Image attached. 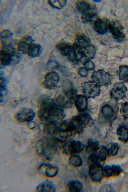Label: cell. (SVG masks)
<instances>
[{"label": "cell", "mask_w": 128, "mask_h": 192, "mask_svg": "<svg viewBox=\"0 0 128 192\" xmlns=\"http://www.w3.org/2000/svg\"><path fill=\"white\" fill-rule=\"evenodd\" d=\"M124 83L122 82H116L110 91L111 98L114 99L116 102L126 97V93L128 89Z\"/></svg>", "instance_id": "6"}, {"label": "cell", "mask_w": 128, "mask_h": 192, "mask_svg": "<svg viewBox=\"0 0 128 192\" xmlns=\"http://www.w3.org/2000/svg\"><path fill=\"white\" fill-rule=\"evenodd\" d=\"M104 174L107 178L118 176L122 172V169L118 165H106L103 169Z\"/></svg>", "instance_id": "16"}, {"label": "cell", "mask_w": 128, "mask_h": 192, "mask_svg": "<svg viewBox=\"0 0 128 192\" xmlns=\"http://www.w3.org/2000/svg\"><path fill=\"white\" fill-rule=\"evenodd\" d=\"M95 8H90L87 11L82 13L81 17L82 22L86 24L93 21L96 18L97 14Z\"/></svg>", "instance_id": "20"}, {"label": "cell", "mask_w": 128, "mask_h": 192, "mask_svg": "<svg viewBox=\"0 0 128 192\" xmlns=\"http://www.w3.org/2000/svg\"><path fill=\"white\" fill-rule=\"evenodd\" d=\"M119 79L124 83L128 82V66L122 65L116 71Z\"/></svg>", "instance_id": "24"}, {"label": "cell", "mask_w": 128, "mask_h": 192, "mask_svg": "<svg viewBox=\"0 0 128 192\" xmlns=\"http://www.w3.org/2000/svg\"><path fill=\"white\" fill-rule=\"evenodd\" d=\"M98 145L99 142L97 141L90 139L88 141L86 148L88 152H93L98 147Z\"/></svg>", "instance_id": "32"}, {"label": "cell", "mask_w": 128, "mask_h": 192, "mask_svg": "<svg viewBox=\"0 0 128 192\" xmlns=\"http://www.w3.org/2000/svg\"><path fill=\"white\" fill-rule=\"evenodd\" d=\"M88 174L93 181L99 182L102 180L103 176V169L99 164L90 165Z\"/></svg>", "instance_id": "12"}, {"label": "cell", "mask_w": 128, "mask_h": 192, "mask_svg": "<svg viewBox=\"0 0 128 192\" xmlns=\"http://www.w3.org/2000/svg\"><path fill=\"white\" fill-rule=\"evenodd\" d=\"M91 40L88 36L84 34L78 32L76 34L74 45L81 48H84L90 44Z\"/></svg>", "instance_id": "14"}, {"label": "cell", "mask_w": 128, "mask_h": 192, "mask_svg": "<svg viewBox=\"0 0 128 192\" xmlns=\"http://www.w3.org/2000/svg\"><path fill=\"white\" fill-rule=\"evenodd\" d=\"M71 58L76 61L81 60L84 56L82 50L79 47L74 45Z\"/></svg>", "instance_id": "31"}, {"label": "cell", "mask_w": 128, "mask_h": 192, "mask_svg": "<svg viewBox=\"0 0 128 192\" xmlns=\"http://www.w3.org/2000/svg\"><path fill=\"white\" fill-rule=\"evenodd\" d=\"M99 88L96 84L89 81L84 83L83 90L89 98H94L100 94V90Z\"/></svg>", "instance_id": "13"}, {"label": "cell", "mask_w": 128, "mask_h": 192, "mask_svg": "<svg viewBox=\"0 0 128 192\" xmlns=\"http://www.w3.org/2000/svg\"><path fill=\"white\" fill-rule=\"evenodd\" d=\"M84 146L79 141L72 140L63 146V152L67 155H75L78 154L83 150Z\"/></svg>", "instance_id": "8"}, {"label": "cell", "mask_w": 128, "mask_h": 192, "mask_svg": "<svg viewBox=\"0 0 128 192\" xmlns=\"http://www.w3.org/2000/svg\"><path fill=\"white\" fill-rule=\"evenodd\" d=\"M60 141L56 138H46L39 140L36 145V153L50 160L56 152Z\"/></svg>", "instance_id": "2"}, {"label": "cell", "mask_w": 128, "mask_h": 192, "mask_svg": "<svg viewBox=\"0 0 128 192\" xmlns=\"http://www.w3.org/2000/svg\"><path fill=\"white\" fill-rule=\"evenodd\" d=\"M87 162L90 166L99 164L96 156L93 152L89 156L87 159Z\"/></svg>", "instance_id": "35"}, {"label": "cell", "mask_w": 128, "mask_h": 192, "mask_svg": "<svg viewBox=\"0 0 128 192\" xmlns=\"http://www.w3.org/2000/svg\"><path fill=\"white\" fill-rule=\"evenodd\" d=\"M0 92L7 90L6 81V79L2 76H0Z\"/></svg>", "instance_id": "36"}, {"label": "cell", "mask_w": 128, "mask_h": 192, "mask_svg": "<svg viewBox=\"0 0 128 192\" xmlns=\"http://www.w3.org/2000/svg\"><path fill=\"white\" fill-rule=\"evenodd\" d=\"M59 80V76L57 73L55 72L52 71L47 73L45 75L42 84L46 89L52 90L57 86Z\"/></svg>", "instance_id": "10"}, {"label": "cell", "mask_w": 128, "mask_h": 192, "mask_svg": "<svg viewBox=\"0 0 128 192\" xmlns=\"http://www.w3.org/2000/svg\"><path fill=\"white\" fill-rule=\"evenodd\" d=\"M59 0H49V4L52 6L54 8H62L63 6L62 5V2L61 3L59 2Z\"/></svg>", "instance_id": "38"}, {"label": "cell", "mask_w": 128, "mask_h": 192, "mask_svg": "<svg viewBox=\"0 0 128 192\" xmlns=\"http://www.w3.org/2000/svg\"><path fill=\"white\" fill-rule=\"evenodd\" d=\"M117 132L119 140L124 142H128V128L124 126H121L118 128Z\"/></svg>", "instance_id": "27"}, {"label": "cell", "mask_w": 128, "mask_h": 192, "mask_svg": "<svg viewBox=\"0 0 128 192\" xmlns=\"http://www.w3.org/2000/svg\"><path fill=\"white\" fill-rule=\"evenodd\" d=\"M35 112L32 109L27 108L20 109L15 114L14 118L18 122H30L34 118Z\"/></svg>", "instance_id": "7"}, {"label": "cell", "mask_w": 128, "mask_h": 192, "mask_svg": "<svg viewBox=\"0 0 128 192\" xmlns=\"http://www.w3.org/2000/svg\"><path fill=\"white\" fill-rule=\"evenodd\" d=\"M12 33L8 30H4L0 33V38L2 46L13 45L15 40L12 38Z\"/></svg>", "instance_id": "22"}, {"label": "cell", "mask_w": 128, "mask_h": 192, "mask_svg": "<svg viewBox=\"0 0 128 192\" xmlns=\"http://www.w3.org/2000/svg\"><path fill=\"white\" fill-rule=\"evenodd\" d=\"M83 48L82 51L84 56L88 59L94 57L96 52V49L94 46L90 44Z\"/></svg>", "instance_id": "28"}, {"label": "cell", "mask_w": 128, "mask_h": 192, "mask_svg": "<svg viewBox=\"0 0 128 192\" xmlns=\"http://www.w3.org/2000/svg\"><path fill=\"white\" fill-rule=\"evenodd\" d=\"M68 161L70 164L74 167H79L82 164V160L81 158L76 154L71 156L69 158Z\"/></svg>", "instance_id": "30"}, {"label": "cell", "mask_w": 128, "mask_h": 192, "mask_svg": "<svg viewBox=\"0 0 128 192\" xmlns=\"http://www.w3.org/2000/svg\"><path fill=\"white\" fill-rule=\"evenodd\" d=\"M43 50V48L40 45L33 43L28 47L26 54L32 58H37L40 55Z\"/></svg>", "instance_id": "19"}, {"label": "cell", "mask_w": 128, "mask_h": 192, "mask_svg": "<svg viewBox=\"0 0 128 192\" xmlns=\"http://www.w3.org/2000/svg\"><path fill=\"white\" fill-rule=\"evenodd\" d=\"M56 190L54 184L52 181L48 180L39 184L35 190L36 192H52Z\"/></svg>", "instance_id": "18"}, {"label": "cell", "mask_w": 128, "mask_h": 192, "mask_svg": "<svg viewBox=\"0 0 128 192\" xmlns=\"http://www.w3.org/2000/svg\"><path fill=\"white\" fill-rule=\"evenodd\" d=\"M101 112L103 116L107 119H111L114 115V109L112 106L108 104H105L102 106Z\"/></svg>", "instance_id": "25"}, {"label": "cell", "mask_w": 128, "mask_h": 192, "mask_svg": "<svg viewBox=\"0 0 128 192\" xmlns=\"http://www.w3.org/2000/svg\"><path fill=\"white\" fill-rule=\"evenodd\" d=\"M84 66L86 70H92L95 68V65L94 63L90 60H87L84 64Z\"/></svg>", "instance_id": "37"}, {"label": "cell", "mask_w": 128, "mask_h": 192, "mask_svg": "<svg viewBox=\"0 0 128 192\" xmlns=\"http://www.w3.org/2000/svg\"><path fill=\"white\" fill-rule=\"evenodd\" d=\"M88 99L84 96L79 95L76 96L74 104L78 110L82 112L86 110L87 108Z\"/></svg>", "instance_id": "21"}, {"label": "cell", "mask_w": 128, "mask_h": 192, "mask_svg": "<svg viewBox=\"0 0 128 192\" xmlns=\"http://www.w3.org/2000/svg\"><path fill=\"white\" fill-rule=\"evenodd\" d=\"M119 149L118 144L116 143H114L108 149V155L111 156H116L118 154Z\"/></svg>", "instance_id": "34"}, {"label": "cell", "mask_w": 128, "mask_h": 192, "mask_svg": "<svg viewBox=\"0 0 128 192\" xmlns=\"http://www.w3.org/2000/svg\"><path fill=\"white\" fill-rule=\"evenodd\" d=\"M122 26L118 21L110 22L109 30L116 42L119 43L124 42L126 36L123 32Z\"/></svg>", "instance_id": "5"}, {"label": "cell", "mask_w": 128, "mask_h": 192, "mask_svg": "<svg viewBox=\"0 0 128 192\" xmlns=\"http://www.w3.org/2000/svg\"><path fill=\"white\" fill-rule=\"evenodd\" d=\"M34 40L32 38L29 36H26L23 37L17 44V49L20 52L26 54L28 47L34 43Z\"/></svg>", "instance_id": "15"}, {"label": "cell", "mask_w": 128, "mask_h": 192, "mask_svg": "<svg viewBox=\"0 0 128 192\" xmlns=\"http://www.w3.org/2000/svg\"><path fill=\"white\" fill-rule=\"evenodd\" d=\"M19 52L14 46H2L0 51L1 65L4 66H8L12 62H17L20 56Z\"/></svg>", "instance_id": "3"}, {"label": "cell", "mask_w": 128, "mask_h": 192, "mask_svg": "<svg viewBox=\"0 0 128 192\" xmlns=\"http://www.w3.org/2000/svg\"><path fill=\"white\" fill-rule=\"evenodd\" d=\"M92 152L95 155L99 163L105 160L108 155V149L103 146L98 147Z\"/></svg>", "instance_id": "23"}, {"label": "cell", "mask_w": 128, "mask_h": 192, "mask_svg": "<svg viewBox=\"0 0 128 192\" xmlns=\"http://www.w3.org/2000/svg\"><path fill=\"white\" fill-rule=\"evenodd\" d=\"M37 170L39 174L44 177L51 178L56 175L58 169L57 167L51 164L44 163L38 166Z\"/></svg>", "instance_id": "9"}, {"label": "cell", "mask_w": 128, "mask_h": 192, "mask_svg": "<svg viewBox=\"0 0 128 192\" xmlns=\"http://www.w3.org/2000/svg\"><path fill=\"white\" fill-rule=\"evenodd\" d=\"M120 109V112L125 120L128 119V102H126L122 104Z\"/></svg>", "instance_id": "33"}, {"label": "cell", "mask_w": 128, "mask_h": 192, "mask_svg": "<svg viewBox=\"0 0 128 192\" xmlns=\"http://www.w3.org/2000/svg\"><path fill=\"white\" fill-rule=\"evenodd\" d=\"M104 188V190H107L106 191L108 192H115L114 189L112 188V186H110L106 185L104 187H103V188Z\"/></svg>", "instance_id": "40"}, {"label": "cell", "mask_w": 128, "mask_h": 192, "mask_svg": "<svg viewBox=\"0 0 128 192\" xmlns=\"http://www.w3.org/2000/svg\"><path fill=\"white\" fill-rule=\"evenodd\" d=\"M39 109L38 115L40 120L46 123H54L63 118L62 109L53 100L43 98L39 102Z\"/></svg>", "instance_id": "1"}, {"label": "cell", "mask_w": 128, "mask_h": 192, "mask_svg": "<svg viewBox=\"0 0 128 192\" xmlns=\"http://www.w3.org/2000/svg\"><path fill=\"white\" fill-rule=\"evenodd\" d=\"M82 188L81 182L78 180H73L69 182L67 186V190L69 192H78Z\"/></svg>", "instance_id": "26"}, {"label": "cell", "mask_w": 128, "mask_h": 192, "mask_svg": "<svg viewBox=\"0 0 128 192\" xmlns=\"http://www.w3.org/2000/svg\"><path fill=\"white\" fill-rule=\"evenodd\" d=\"M78 73L80 76L85 77L87 76L88 74V72L86 68L81 67L79 68Z\"/></svg>", "instance_id": "39"}, {"label": "cell", "mask_w": 128, "mask_h": 192, "mask_svg": "<svg viewBox=\"0 0 128 192\" xmlns=\"http://www.w3.org/2000/svg\"><path fill=\"white\" fill-rule=\"evenodd\" d=\"M75 5L77 10L82 14L87 11L90 8L89 3L85 0L77 1Z\"/></svg>", "instance_id": "29"}, {"label": "cell", "mask_w": 128, "mask_h": 192, "mask_svg": "<svg viewBox=\"0 0 128 192\" xmlns=\"http://www.w3.org/2000/svg\"><path fill=\"white\" fill-rule=\"evenodd\" d=\"M92 76V82L99 87L101 86L108 87L112 83L110 74L103 69L94 72Z\"/></svg>", "instance_id": "4"}, {"label": "cell", "mask_w": 128, "mask_h": 192, "mask_svg": "<svg viewBox=\"0 0 128 192\" xmlns=\"http://www.w3.org/2000/svg\"><path fill=\"white\" fill-rule=\"evenodd\" d=\"M56 47L62 55L71 58L74 46L65 42H60L57 44Z\"/></svg>", "instance_id": "17"}, {"label": "cell", "mask_w": 128, "mask_h": 192, "mask_svg": "<svg viewBox=\"0 0 128 192\" xmlns=\"http://www.w3.org/2000/svg\"><path fill=\"white\" fill-rule=\"evenodd\" d=\"M93 21L94 29L98 33L103 35L108 32L110 22L107 19L97 18Z\"/></svg>", "instance_id": "11"}]
</instances>
